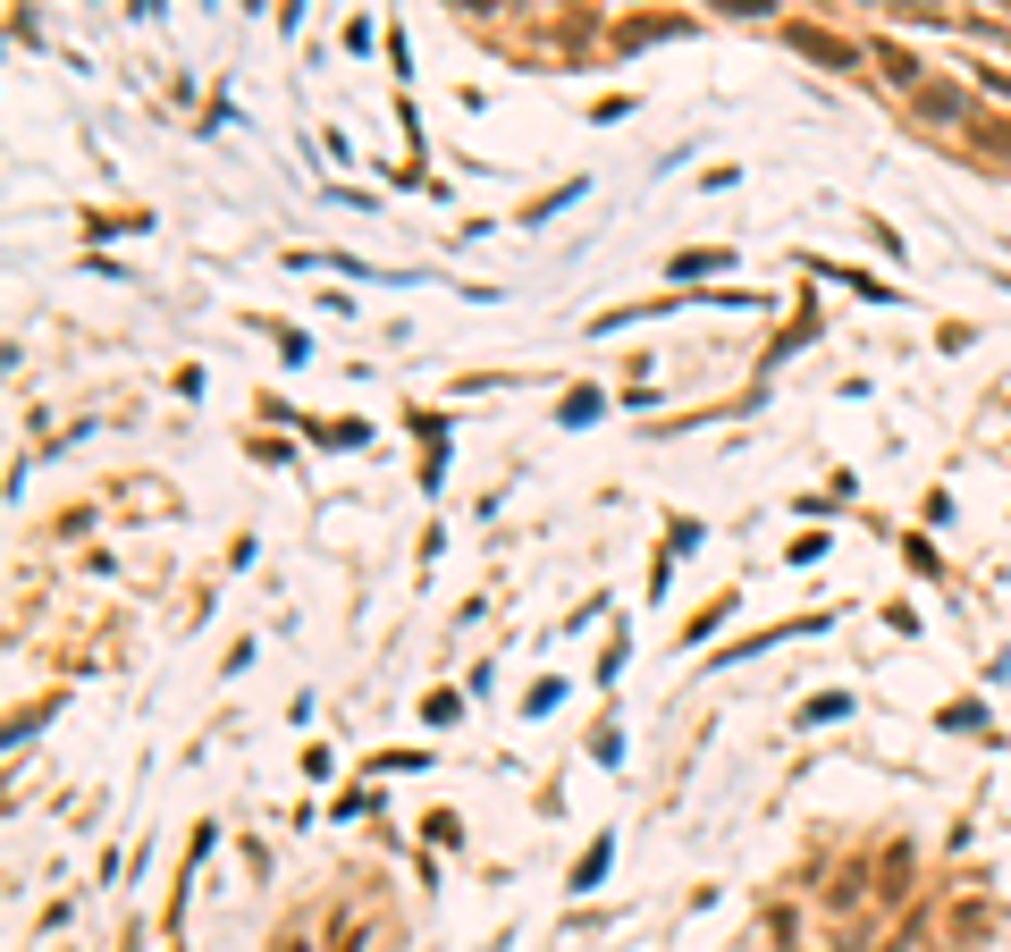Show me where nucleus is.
Returning <instances> with one entry per match:
<instances>
[{"label": "nucleus", "instance_id": "obj_1", "mask_svg": "<svg viewBox=\"0 0 1011 952\" xmlns=\"http://www.w3.org/2000/svg\"><path fill=\"white\" fill-rule=\"evenodd\" d=\"M792 42H801V51H809V60H826V68H852V51H843V42H835V34H792Z\"/></svg>", "mask_w": 1011, "mask_h": 952}, {"label": "nucleus", "instance_id": "obj_2", "mask_svg": "<svg viewBox=\"0 0 1011 952\" xmlns=\"http://www.w3.org/2000/svg\"><path fill=\"white\" fill-rule=\"evenodd\" d=\"M918 110H927V119H961V94H952V85H918Z\"/></svg>", "mask_w": 1011, "mask_h": 952}, {"label": "nucleus", "instance_id": "obj_3", "mask_svg": "<svg viewBox=\"0 0 1011 952\" xmlns=\"http://www.w3.org/2000/svg\"><path fill=\"white\" fill-rule=\"evenodd\" d=\"M287 952H313V944H304V936H295V944H287Z\"/></svg>", "mask_w": 1011, "mask_h": 952}]
</instances>
